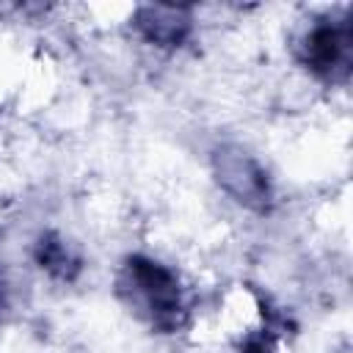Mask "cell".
Listing matches in <instances>:
<instances>
[{"mask_svg": "<svg viewBox=\"0 0 353 353\" xmlns=\"http://www.w3.org/2000/svg\"><path fill=\"white\" fill-rule=\"evenodd\" d=\"M298 61L325 83H345L353 63L350 19H317L298 41Z\"/></svg>", "mask_w": 353, "mask_h": 353, "instance_id": "cell-2", "label": "cell"}, {"mask_svg": "<svg viewBox=\"0 0 353 353\" xmlns=\"http://www.w3.org/2000/svg\"><path fill=\"white\" fill-rule=\"evenodd\" d=\"M190 11L182 6H141L132 17L135 30L154 47H179L190 33Z\"/></svg>", "mask_w": 353, "mask_h": 353, "instance_id": "cell-4", "label": "cell"}, {"mask_svg": "<svg viewBox=\"0 0 353 353\" xmlns=\"http://www.w3.org/2000/svg\"><path fill=\"white\" fill-rule=\"evenodd\" d=\"M33 256H36V265L41 270H47L50 276L63 279V281H72L77 276V270H80V259L72 254V248L55 232H44L36 240Z\"/></svg>", "mask_w": 353, "mask_h": 353, "instance_id": "cell-5", "label": "cell"}, {"mask_svg": "<svg viewBox=\"0 0 353 353\" xmlns=\"http://www.w3.org/2000/svg\"><path fill=\"white\" fill-rule=\"evenodd\" d=\"M215 171L221 185L240 201L248 207H268L270 201V185L265 171L240 149H221L215 154Z\"/></svg>", "mask_w": 353, "mask_h": 353, "instance_id": "cell-3", "label": "cell"}, {"mask_svg": "<svg viewBox=\"0 0 353 353\" xmlns=\"http://www.w3.org/2000/svg\"><path fill=\"white\" fill-rule=\"evenodd\" d=\"M119 295L157 331L171 334L185 323V298L182 284L174 270L149 259L143 254H132L124 259L119 273Z\"/></svg>", "mask_w": 353, "mask_h": 353, "instance_id": "cell-1", "label": "cell"}, {"mask_svg": "<svg viewBox=\"0 0 353 353\" xmlns=\"http://www.w3.org/2000/svg\"><path fill=\"white\" fill-rule=\"evenodd\" d=\"M240 353H273V334L270 328L259 331V334H248L240 345Z\"/></svg>", "mask_w": 353, "mask_h": 353, "instance_id": "cell-6", "label": "cell"}]
</instances>
